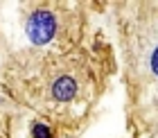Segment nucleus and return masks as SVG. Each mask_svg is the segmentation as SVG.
<instances>
[{"instance_id":"nucleus-2","label":"nucleus","mask_w":158,"mask_h":138,"mask_svg":"<svg viewBox=\"0 0 158 138\" xmlns=\"http://www.w3.org/2000/svg\"><path fill=\"white\" fill-rule=\"evenodd\" d=\"M25 32L34 45H45L56 34V16L45 7H39L30 14V18L25 23Z\"/></svg>"},{"instance_id":"nucleus-5","label":"nucleus","mask_w":158,"mask_h":138,"mask_svg":"<svg viewBox=\"0 0 158 138\" xmlns=\"http://www.w3.org/2000/svg\"><path fill=\"white\" fill-rule=\"evenodd\" d=\"M0 102H2V100H0Z\"/></svg>"},{"instance_id":"nucleus-3","label":"nucleus","mask_w":158,"mask_h":138,"mask_svg":"<svg viewBox=\"0 0 158 138\" xmlns=\"http://www.w3.org/2000/svg\"><path fill=\"white\" fill-rule=\"evenodd\" d=\"M77 93H79V86L73 75H59L50 84V97L54 102H73Z\"/></svg>"},{"instance_id":"nucleus-4","label":"nucleus","mask_w":158,"mask_h":138,"mask_svg":"<svg viewBox=\"0 0 158 138\" xmlns=\"http://www.w3.org/2000/svg\"><path fill=\"white\" fill-rule=\"evenodd\" d=\"M30 132H32V138H54L52 129H50L45 122H34Z\"/></svg>"},{"instance_id":"nucleus-1","label":"nucleus","mask_w":158,"mask_h":138,"mask_svg":"<svg viewBox=\"0 0 158 138\" xmlns=\"http://www.w3.org/2000/svg\"><path fill=\"white\" fill-rule=\"evenodd\" d=\"M135 72L140 79H158V25H147L138 32L133 50Z\"/></svg>"}]
</instances>
